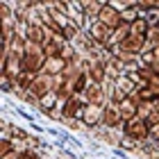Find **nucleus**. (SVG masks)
Masks as SVG:
<instances>
[{
	"mask_svg": "<svg viewBox=\"0 0 159 159\" xmlns=\"http://www.w3.org/2000/svg\"><path fill=\"white\" fill-rule=\"evenodd\" d=\"M100 127H107V129H120L123 127V118L116 109V105L107 102L102 107V120H100Z\"/></svg>",
	"mask_w": 159,
	"mask_h": 159,
	"instance_id": "obj_6",
	"label": "nucleus"
},
{
	"mask_svg": "<svg viewBox=\"0 0 159 159\" xmlns=\"http://www.w3.org/2000/svg\"><path fill=\"white\" fill-rule=\"evenodd\" d=\"M64 59H46L43 61V68H41V73H46L50 77H55V75H61V70H64Z\"/></svg>",
	"mask_w": 159,
	"mask_h": 159,
	"instance_id": "obj_16",
	"label": "nucleus"
},
{
	"mask_svg": "<svg viewBox=\"0 0 159 159\" xmlns=\"http://www.w3.org/2000/svg\"><path fill=\"white\" fill-rule=\"evenodd\" d=\"M148 141H152V143H157V146H159V125H152V127H150Z\"/></svg>",
	"mask_w": 159,
	"mask_h": 159,
	"instance_id": "obj_22",
	"label": "nucleus"
},
{
	"mask_svg": "<svg viewBox=\"0 0 159 159\" xmlns=\"http://www.w3.org/2000/svg\"><path fill=\"white\" fill-rule=\"evenodd\" d=\"M61 120H64V125L70 127V129H80V127H84L80 118H61Z\"/></svg>",
	"mask_w": 159,
	"mask_h": 159,
	"instance_id": "obj_21",
	"label": "nucleus"
},
{
	"mask_svg": "<svg viewBox=\"0 0 159 159\" xmlns=\"http://www.w3.org/2000/svg\"><path fill=\"white\" fill-rule=\"evenodd\" d=\"M116 109H118V114H120L123 123L136 116V105H134V102H132V100H129V98H123L120 102L116 105Z\"/></svg>",
	"mask_w": 159,
	"mask_h": 159,
	"instance_id": "obj_14",
	"label": "nucleus"
},
{
	"mask_svg": "<svg viewBox=\"0 0 159 159\" xmlns=\"http://www.w3.org/2000/svg\"><path fill=\"white\" fill-rule=\"evenodd\" d=\"M120 132H123V139H127V141H132L136 143V146H141L143 141H148V132H150V127L146 125V120H141V118H129L123 123V127H120Z\"/></svg>",
	"mask_w": 159,
	"mask_h": 159,
	"instance_id": "obj_1",
	"label": "nucleus"
},
{
	"mask_svg": "<svg viewBox=\"0 0 159 159\" xmlns=\"http://www.w3.org/2000/svg\"><path fill=\"white\" fill-rule=\"evenodd\" d=\"M16 159H39V155L32 152V150H20V152L16 155Z\"/></svg>",
	"mask_w": 159,
	"mask_h": 159,
	"instance_id": "obj_25",
	"label": "nucleus"
},
{
	"mask_svg": "<svg viewBox=\"0 0 159 159\" xmlns=\"http://www.w3.org/2000/svg\"><path fill=\"white\" fill-rule=\"evenodd\" d=\"M118 48L123 50V52H127V55L141 57V55H143V50H146V39H141V37H132V34H129V37L123 41Z\"/></svg>",
	"mask_w": 159,
	"mask_h": 159,
	"instance_id": "obj_10",
	"label": "nucleus"
},
{
	"mask_svg": "<svg viewBox=\"0 0 159 159\" xmlns=\"http://www.w3.org/2000/svg\"><path fill=\"white\" fill-rule=\"evenodd\" d=\"M143 86H146V89L150 91L152 100H159V75H152V77H150L146 84H143Z\"/></svg>",
	"mask_w": 159,
	"mask_h": 159,
	"instance_id": "obj_18",
	"label": "nucleus"
},
{
	"mask_svg": "<svg viewBox=\"0 0 159 159\" xmlns=\"http://www.w3.org/2000/svg\"><path fill=\"white\" fill-rule=\"evenodd\" d=\"M5 64H7V46H0V75L5 73Z\"/></svg>",
	"mask_w": 159,
	"mask_h": 159,
	"instance_id": "obj_24",
	"label": "nucleus"
},
{
	"mask_svg": "<svg viewBox=\"0 0 159 159\" xmlns=\"http://www.w3.org/2000/svg\"><path fill=\"white\" fill-rule=\"evenodd\" d=\"M43 61L46 57L41 52V46L37 43H25V50H23V70L30 75H39L41 68H43Z\"/></svg>",
	"mask_w": 159,
	"mask_h": 159,
	"instance_id": "obj_2",
	"label": "nucleus"
},
{
	"mask_svg": "<svg viewBox=\"0 0 159 159\" xmlns=\"http://www.w3.org/2000/svg\"><path fill=\"white\" fill-rule=\"evenodd\" d=\"M155 73H157V75H159V64H157V66H155Z\"/></svg>",
	"mask_w": 159,
	"mask_h": 159,
	"instance_id": "obj_27",
	"label": "nucleus"
},
{
	"mask_svg": "<svg viewBox=\"0 0 159 159\" xmlns=\"http://www.w3.org/2000/svg\"><path fill=\"white\" fill-rule=\"evenodd\" d=\"M150 30V23L146 20V16H139L134 20V23H129V34L132 37H141V39H146V34Z\"/></svg>",
	"mask_w": 159,
	"mask_h": 159,
	"instance_id": "obj_15",
	"label": "nucleus"
},
{
	"mask_svg": "<svg viewBox=\"0 0 159 159\" xmlns=\"http://www.w3.org/2000/svg\"><path fill=\"white\" fill-rule=\"evenodd\" d=\"M98 23H102L107 30H116V27L123 23V16H120V11L111 2H105L102 9H100V14H98Z\"/></svg>",
	"mask_w": 159,
	"mask_h": 159,
	"instance_id": "obj_4",
	"label": "nucleus"
},
{
	"mask_svg": "<svg viewBox=\"0 0 159 159\" xmlns=\"http://www.w3.org/2000/svg\"><path fill=\"white\" fill-rule=\"evenodd\" d=\"M84 109V102L80 96H73L70 100H66V102L61 105V118H80V114H82Z\"/></svg>",
	"mask_w": 159,
	"mask_h": 159,
	"instance_id": "obj_11",
	"label": "nucleus"
},
{
	"mask_svg": "<svg viewBox=\"0 0 159 159\" xmlns=\"http://www.w3.org/2000/svg\"><path fill=\"white\" fill-rule=\"evenodd\" d=\"M109 34H111V30H107V27H105L102 23H98V20H93V23L86 25V37L96 43L98 48H107Z\"/></svg>",
	"mask_w": 159,
	"mask_h": 159,
	"instance_id": "obj_5",
	"label": "nucleus"
},
{
	"mask_svg": "<svg viewBox=\"0 0 159 159\" xmlns=\"http://www.w3.org/2000/svg\"><path fill=\"white\" fill-rule=\"evenodd\" d=\"M150 111H152V102H139V105H136V118L146 120Z\"/></svg>",
	"mask_w": 159,
	"mask_h": 159,
	"instance_id": "obj_20",
	"label": "nucleus"
},
{
	"mask_svg": "<svg viewBox=\"0 0 159 159\" xmlns=\"http://www.w3.org/2000/svg\"><path fill=\"white\" fill-rule=\"evenodd\" d=\"M129 37V23H123L116 27V30H111V34H109V41H107V48L105 50H111V48H118L123 41H125Z\"/></svg>",
	"mask_w": 159,
	"mask_h": 159,
	"instance_id": "obj_12",
	"label": "nucleus"
},
{
	"mask_svg": "<svg viewBox=\"0 0 159 159\" xmlns=\"http://www.w3.org/2000/svg\"><path fill=\"white\" fill-rule=\"evenodd\" d=\"M80 98H82L84 105L105 107V96H102V86H100V84H91V82H89V86L84 89V93H82Z\"/></svg>",
	"mask_w": 159,
	"mask_h": 159,
	"instance_id": "obj_9",
	"label": "nucleus"
},
{
	"mask_svg": "<svg viewBox=\"0 0 159 159\" xmlns=\"http://www.w3.org/2000/svg\"><path fill=\"white\" fill-rule=\"evenodd\" d=\"M146 125H148V127H152V125H159V114H157L155 109L148 114V118H146Z\"/></svg>",
	"mask_w": 159,
	"mask_h": 159,
	"instance_id": "obj_23",
	"label": "nucleus"
},
{
	"mask_svg": "<svg viewBox=\"0 0 159 159\" xmlns=\"http://www.w3.org/2000/svg\"><path fill=\"white\" fill-rule=\"evenodd\" d=\"M30 93H32V98H37V100H43L46 96H50V93H52V77L46 75V73L34 75L32 84H30Z\"/></svg>",
	"mask_w": 159,
	"mask_h": 159,
	"instance_id": "obj_3",
	"label": "nucleus"
},
{
	"mask_svg": "<svg viewBox=\"0 0 159 159\" xmlns=\"http://www.w3.org/2000/svg\"><path fill=\"white\" fill-rule=\"evenodd\" d=\"M86 77H89L91 84H102L107 80V70H105V61L96 57V59L86 61Z\"/></svg>",
	"mask_w": 159,
	"mask_h": 159,
	"instance_id": "obj_7",
	"label": "nucleus"
},
{
	"mask_svg": "<svg viewBox=\"0 0 159 159\" xmlns=\"http://www.w3.org/2000/svg\"><path fill=\"white\" fill-rule=\"evenodd\" d=\"M14 141L11 139H5V136H0V159H5L7 155H11L14 152Z\"/></svg>",
	"mask_w": 159,
	"mask_h": 159,
	"instance_id": "obj_19",
	"label": "nucleus"
},
{
	"mask_svg": "<svg viewBox=\"0 0 159 159\" xmlns=\"http://www.w3.org/2000/svg\"><path fill=\"white\" fill-rule=\"evenodd\" d=\"M80 120H82V125H84V127H91V129L100 127V120H102V107L84 105L82 114H80Z\"/></svg>",
	"mask_w": 159,
	"mask_h": 159,
	"instance_id": "obj_8",
	"label": "nucleus"
},
{
	"mask_svg": "<svg viewBox=\"0 0 159 159\" xmlns=\"http://www.w3.org/2000/svg\"><path fill=\"white\" fill-rule=\"evenodd\" d=\"M102 0H84V2H80V7H82V14H84V20H86V25L93 23V20H98V14L100 9H102Z\"/></svg>",
	"mask_w": 159,
	"mask_h": 159,
	"instance_id": "obj_13",
	"label": "nucleus"
},
{
	"mask_svg": "<svg viewBox=\"0 0 159 159\" xmlns=\"http://www.w3.org/2000/svg\"><path fill=\"white\" fill-rule=\"evenodd\" d=\"M152 109H155V111L159 114V100H152Z\"/></svg>",
	"mask_w": 159,
	"mask_h": 159,
	"instance_id": "obj_26",
	"label": "nucleus"
},
{
	"mask_svg": "<svg viewBox=\"0 0 159 159\" xmlns=\"http://www.w3.org/2000/svg\"><path fill=\"white\" fill-rule=\"evenodd\" d=\"M100 86H102V96H105V105H107V102H111L114 93H116V82H114V80H109V77H107V80H105V82L100 84Z\"/></svg>",
	"mask_w": 159,
	"mask_h": 159,
	"instance_id": "obj_17",
	"label": "nucleus"
}]
</instances>
